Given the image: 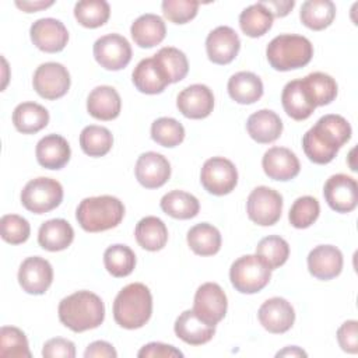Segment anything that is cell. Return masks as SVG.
Instances as JSON below:
<instances>
[{
	"mask_svg": "<svg viewBox=\"0 0 358 358\" xmlns=\"http://www.w3.org/2000/svg\"><path fill=\"white\" fill-rule=\"evenodd\" d=\"M74 239L73 227L63 218H53L43 222L38 231V243L49 252L67 249Z\"/></svg>",
	"mask_w": 358,
	"mask_h": 358,
	"instance_id": "obj_29",
	"label": "cell"
},
{
	"mask_svg": "<svg viewBox=\"0 0 358 358\" xmlns=\"http://www.w3.org/2000/svg\"><path fill=\"white\" fill-rule=\"evenodd\" d=\"M151 138L162 147H176L185 138V127L173 117H159L151 124Z\"/></svg>",
	"mask_w": 358,
	"mask_h": 358,
	"instance_id": "obj_44",
	"label": "cell"
},
{
	"mask_svg": "<svg viewBox=\"0 0 358 358\" xmlns=\"http://www.w3.org/2000/svg\"><path fill=\"white\" fill-rule=\"evenodd\" d=\"M0 357L31 358L27 336L14 326H3L0 329Z\"/></svg>",
	"mask_w": 358,
	"mask_h": 358,
	"instance_id": "obj_43",
	"label": "cell"
},
{
	"mask_svg": "<svg viewBox=\"0 0 358 358\" xmlns=\"http://www.w3.org/2000/svg\"><path fill=\"white\" fill-rule=\"evenodd\" d=\"M336 17V6L330 0H308L302 3L299 18L305 27L313 31L327 28Z\"/></svg>",
	"mask_w": 358,
	"mask_h": 358,
	"instance_id": "obj_34",
	"label": "cell"
},
{
	"mask_svg": "<svg viewBox=\"0 0 358 358\" xmlns=\"http://www.w3.org/2000/svg\"><path fill=\"white\" fill-rule=\"evenodd\" d=\"M256 255L268 266L270 270H274L287 262L289 256V245L278 235H268L257 243Z\"/></svg>",
	"mask_w": 358,
	"mask_h": 358,
	"instance_id": "obj_42",
	"label": "cell"
},
{
	"mask_svg": "<svg viewBox=\"0 0 358 358\" xmlns=\"http://www.w3.org/2000/svg\"><path fill=\"white\" fill-rule=\"evenodd\" d=\"M0 232L3 241L11 245L24 243L29 238V222L17 214H6L0 220Z\"/></svg>",
	"mask_w": 358,
	"mask_h": 358,
	"instance_id": "obj_46",
	"label": "cell"
},
{
	"mask_svg": "<svg viewBox=\"0 0 358 358\" xmlns=\"http://www.w3.org/2000/svg\"><path fill=\"white\" fill-rule=\"evenodd\" d=\"M32 85L39 96L49 101L59 99L70 88V73L63 64L48 62L35 70Z\"/></svg>",
	"mask_w": 358,
	"mask_h": 358,
	"instance_id": "obj_11",
	"label": "cell"
},
{
	"mask_svg": "<svg viewBox=\"0 0 358 358\" xmlns=\"http://www.w3.org/2000/svg\"><path fill=\"white\" fill-rule=\"evenodd\" d=\"M260 3L271 13L273 17H285L295 6L294 0H268Z\"/></svg>",
	"mask_w": 358,
	"mask_h": 358,
	"instance_id": "obj_52",
	"label": "cell"
},
{
	"mask_svg": "<svg viewBox=\"0 0 358 358\" xmlns=\"http://www.w3.org/2000/svg\"><path fill=\"white\" fill-rule=\"evenodd\" d=\"M200 182L208 193L224 196L235 189L238 183V171L232 161L224 157H213L203 164Z\"/></svg>",
	"mask_w": 358,
	"mask_h": 358,
	"instance_id": "obj_9",
	"label": "cell"
},
{
	"mask_svg": "<svg viewBox=\"0 0 358 358\" xmlns=\"http://www.w3.org/2000/svg\"><path fill=\"white\" fill-rule=\"evenodd\" d=\"M110 15V7L105 0H81L74 6V17L85 28L103 25Z\"/></svg>",
	"mask_w": 358,
	"mask_h": 358,
	"instance_id": "obj_41",
	"label": "cell"
},
{
	"mask_svg": "<svg viewBox=\"0 0 358 358\" xmlns=\"http://www.w3.org/2000/svg\"><path fill=\"white\" fill-rule=\"evenodd\" d=\"M85 358H116L117 352L108 341H94L84 351Z\"/></svg>",
	"mask_w": 358,
	"mask_h": 358,
	"instance_id": "obj_51",
	"label": "cell"
},
{
	"mask_svg": "<svg viewBox=\"0 0 358 358\" xmlns=\"http://www.w3.org/2000/svg\"><path fill=\"white\" fill-rule=\"evenodd\" d=\"M162 211L172 218L189 220L199 214L200 203L199 200L183 190H171L161 199L159 203Z\"/></svg>",
	"mask_w": 358,
	"mask_h": 358,
	"instance_id": "obj_35",
	"label": "cell"
},
{
	"mask_svg": "<svg viewBox=\"0 0 358 358\" xmlns=\"http://www.w3.org/2000/svg\"><path fill=\"white\" fill-rule=\"evenodd\" d=\"M140 358H175L183 357L182 351L175 348L173 345L164 344V343H148L137 354Z\"/></svg>",
	"mask_w": 358,
	"mask_h": 358,
	"instance_id": "obj_50",
	"label": "cell"
},
{
	"mask_svg": "<svg viewBox=\"0 0 358 358\" xmlns=\"http://www.w3.org/2000/svg\"><path fill=\"white\" fill-rule=\"evenodd\" d=\"M59 320L74 333L96 329L105 319L102 299L91 291H77L59 303Z\"/></svg>",
	"mask_w": 358,
	"mask_h": 358,
	"instance_id": "obj_2",
	"label": "cell"
},
{
	"mask_svg": "<svg viewBox=\"0 0 358 358\" xmlns=\"http://www.w3.org/2000/svg\"><path fill=\"white\" fill-rule=\"evenodd\" d=\"M266 56L274 70L289 71L301 69L312 60L313 45L302 35L281 34L270 41Z\"/></svg>",
	"mask_w": 358,
	"mask_h": 358,
	"instance_id": "obj_5",
	"label": "cell"
},
{
	"mask_svg": "<svg viewBox=\"0 0 358 358\" xmlns=\"http://www.w3.org/2000/svg\"><path fill=\"white\" fill-rule=\"evenodd\" d=\"M199 6L196 0H164L162 13L173 24H186L196 17Z\"/></svg>",
	"mask_w": 358,
	"mask_h": 358,
	"instance_id": "obj_47",
	"label": "cell"
},
{
	"mask_svg": "<svg viewBox=\"0 0 358 358\" xmlns=\"http://www.w3.org/2000/svg\"><path fill=\"white\" fill-rule=\"evenodd\" d=\"M152 313V295L147 285L131 282L123 287L113 302L115 322L127 330L143 327Z\"/></svg>",
	"mask_w": 358,
	"mask_h": 358,
	"instance_id": "obj_3",
	"label": "cell"
},
{
	"mask_svg": "<svg viewBox=\"0 0 358 358\" xmlns=\"http://www.w3.org/2000/svg\"><path fill=\"white\" fill-rule=\"evenodd\" d=\"M246 130L255 141L268 144L281 136L282 122L275 112L270 109H260L248 117Z\"/></svg>",
	"mask_w": 358,
	"mask_h": 358,
	"instance_id": "obj_26",
	"label": "cell"
},
{
	"mask_svg": "<svg viewBox=\"0 0 358 358\" xmlns=\"http://www.w3.org/2000/svg\"><path fill=\"white\" fill-rule=\"evenodd\" d=\"M35 154L41 166L46 169H60L69 162L71 150L64 137L48 134L38 141Z\"/></svg>",
	"mask_w": 358,
	"mask_h": 358,
	"instance_id": "obj_25",
	"label": "cell"
},
{
	"mask_svg": "<svg viewBox=\"0 0 358 358\" xmlns=\"http://www.w3.org/2000/svg\"><path fill=\"white\" fill-rule=\"evenodd\" d=\"M271 13L259 1L246 7L239 15V25L245 35L257 38L264 35L273 25Z\"/></svg>",
	"mask_w": 358,
	"mask_h": 358,
	"instance_id": "obj_37",
	"label": "cell"
},
{
	"mask_svg": "<svg viewBox=\"0 0 358 358\" xmlns=\"http://www.w3.org/2000/svg\"><path fill=\"white\" fill-rule=\"evenodd\" d=\"M229 96L242 105H250L263 95L262 80L250 71H238L228 80Z\"/></svg>",
	"mask_w": 358,
	"mask_h": 358,
	"instance_id": "obj_30",
	"label": "cell"
},
{
	"mask_svg": "<svg viewBox=\"0 0 358 358\" xmlns=\"http://www.w3.org/2000/svg\"><path fill=\"white\" fill-rule=\"evenodd\" d=\"M134 173L141 186L157 189L168 182L171 176V164L162 154L147 151L137 158Z\"/></svg>",
	"mask_w": 358,
	"mask_h": 358,
	"instance_id": "obj_17",
	"label": "cell"
},
{
	"mask_svg": "<svg viewBox=\"0 0 358 358\" xmlns=\"http://www.w3.org/2000/svg\"><path fill=\"white\" fill-rule=\"evenodd\" d=\"M179 112L189 119H204L214 108L213 91L204 84H193L182 90L176 98Z\"/></svg>",
	"mask_w": 358,
	"mask_h": 358,
	"instance_id": "obj_18",
	"label": "cell"
},
{
	"mask_svg": "<svg viewBox=\"0 0 358 358\" xmlns=\"http://www.w3.org/2000/svg\"><path fill=\"white\" fill-rule=\"evenodd\" d=\"M103 264L113 277H126L136 267V255L126 245H112L103 253Z\"/></svg>",
	"mask_w": 358,
	"mask_h": 358,
	"instance_id": "obj_40",
	"label": "cell"
},
{
	"mask_svg": "<svg viewBox=\"0 0 358 358\" xmlns=\"http://www.w3.org/2000/svg\"><path fill=\"white\" fill-rule=\"evenodd\" d=\"M308 268L317 280H331L343 270V253L333 245H319L308 255Z\"/></svg>",
	"mask_w": 358,
	"mask_h": 358,
	"instance_id": "obj_21",
	"label": "cell"
},
{
	"mask_svg": "<svg viewBox=\"0 0 358 358\" xmlns=\"http://www.w3.org/2000/svg\"><path fill=\"white\" fill-rule=\"evenodd\" d=\"M137 243L150 252L161 250L168 242V228L158 217L148 215L141 218L134 229Z\"/></svg>",
	"mask_w": 358,
	"mask_h": 358,
	"instance_id": "obj_32",
	"label": "cell"
},
{
	"mask_svg": "<svg viewBox=\"0 0 358 358\" xmlns=\"http://www.w3.org/2000/svg\"><path fill=\"white\" fill-rule=\"evenodd\" d=\"M124 217L123 203L113 196L103 194L84 199L77 210L76 218L87 232H102L120 224Z\"/></svg>",
	"mask_w": 358,
	"mask_h": 358,
	"instance_id": "obj_4",
	"label": "cell"
},
{
	"mask_svg": "<svg viewBox=\"0 0 358 358\" xmlns=\"http://www.w3.org/2000/svg\"><path fill=\"white\" fill-rule=\"evenodd\" d=\"M271 278V270L257 255H246L236 259L229 268V280L234 288L242 294L262 291Z\"/></svg>",
	"mask_w": 358,
	"mask_h": 358,
	"instance_id": "obj_6",
	"label": "cell"
},
{
	"mask_svg": "<svg viewBox=\"0 0 358 358\" xmlns=\"http://www.w3.org/2000/svg\"><path fill=\"white\" fill-rule=\"evenodd\" d=\"M152 57L166 76L169 84L183 80L189 71V62L186 55L176 48L165 46L159 49Z\"/></svg>",
	"mask_w": 358,
	"mask_h": 358,
	"instance_id": "obj_36",
	"label": "cell"
},
{
	"mask_svg": "<svg viewBox=\"0 0 358 358\" xmlns=\"http://www.w3.org/2000/svg\"><path fill=\"white\" fill-rule=\"evenodd\" d=\"M323 196L336 213H350L358 204L357 180L344 173L333 175L324 183Z\"/></svg>",
	"mask_w": 358,
	"mask_h": 358,
	"instance_id": "obj_13",
	"label": "cell"
},
{
	"mask_svg": "<svg viewBox=\"0 0 358 358\" xmlns=\"http://www.w3.org/2000/svg\"><path fill=\"white\" fill-rule=\"evenodd\" d=\"M53 4V1H15V6L25 13H35L42 8H48Z\"/></svg>",
	"mask_w": 358,
	"mask_h": 358,
	"instance_id": "obj_53",
	"label": "cell"
},
{
	"mask_svg": "<svg viewBox=\"0 0 358 358\" xmlns=\"http://www.w3.org/2000/svg\"><path fill=\"white\" fill-rule=\"evenodd\" d=\"M187 245L199 256H213L221 249L220 231L208 224L200 222L187 231Z\"/></svg>",
	"mask_w": 358,
	"mask_h": 358,
	"instance_id": "obj_33",
	"label": "cell"
},
{
	"mask_svg": "<svg viewBox=\"0 0 358 358\" xmlns=\"http://www.w3.org/2000/svg\"><path fill=\"white\" fill-rule=\"evenodd\" d=\"M257 317L267 331L281 334L292 327L295 322V310L287 299L274 296L262 303Z\"/></svg>",
	"mask_w": 358,
	"mask_h": 358,
	"instance_id": "obj_16",
	"label": "cell"
},
{
	"mask_svg": "<svg viewBox=\"0 0 358 358\" xmlns=\"http://www.w3.org/2000/svg\"><path fill=\"white\" fill-rule=\"evenodd\" d=\"M310 98L316 106H324L333 102L337 96V83L336 80L322 71H315L302 78Z\"/></svg>",
	"mask_w": 358,
	"mask_h": 358,
	"instance_id": "obj_39",
	"label": "cell"
},
{
	"mask_svg": "<svg viewBox=\"0 0 358 358\" xmlns=\"http://www.w3.org/2000/svg\"><path fill=\"white\" fill-rule=\"evenodd\" d=\"M281 103L287 115L294 120L308 119L316 108L302 80H292L285 84L281 94Z\"/></svg>",
	"mask_w": 358,
	"mask_h": 358,
	"instance_id": "obj_22",
	"label": "cell"
},
{
	"mask_svg": "<svg viewBox=\"0 0 358 358\" xmlns=\"http://www.w3.org/2000/svg\"><path fill=\"white\" fill-rule=\"evenodd\" d=\"M130 34L134 43L140 48H152L159 45L165 35L166 27L164 20L157 14H143L130 27Z\"/></svg>",
	"mask_w": 358,
	"mask_h": 358,
	"instance_id": "obj_28",
	"label": "cell"
},
{
	"mask_svg": "<svg viewBox=\"0 0 358 358\" xmlns=\"http://www.w3.org/2000/svg\"><path fill=\"white\" fill-rule=\"evenodd\" d=\"M227 308V295L217 282H204L197 288L194 294L193 312L200 320L210 326H215L224 319Z\"/></svg>",
	"mask_w": 358,
	"mask_h": 358,
	"instance_id": "obj_10",
	"label": "cell"
},
{
	"mask_svg": "<svg viewBox=\"0 0 358 358\" xmlns=\"http://www.w3.org/2000/svg\"><path fill=\"white\" fill-rule=\"evenodd\" d=\"M175 334L190 345H201L208 343L215 334V326H210L200 320L193 309L183 310L175 320Z\"/></svg>",
	"mask_w": 358,
	"mask_h": 358,
	"instance_id": "obj_23",
	"label": "cell"
},
{
	"mask_svg": "<svg viewBox=\"0 0 358 358\" xmlns=\"http://www.w3.org/2000/svg\"><path fill=\"white\" fill-rule=\"evenodd\" d=\"M351 133L352 130L347 119L333 113L324 115L303 134V152L315 164H329L351 138Z\"/></svg>",
	"mask_w": 358,
	"mask_h": 358,
	"instance_id": "obj_1",
	"label": "cell"
},
{
	"mask_svg": "<svg viewBox=\"0 0 358 358\" xmlns=\"http://www.w3.org/2000/svg\"><path fill=\"white\" fill-rule=\"evenodd\" d=\"M63 200L62 185L52 178H35L21 192L22 206L34 214H45L55 210Z\"/></svg>",
	"mask_w": 358,
	"mask_h": 358,
	"instance_id": "obj_7",
	"label": "cell"
},
{
	"mask_svg": "<svg viewBox=\"0 0 358 358\" xmlns=\"http://www.w3.org/2000/svg\"><path fill=\"white\" fill-rule=\"evenodd\" d=\"M320 206L319 201L312 196L298 197L289 208L288 220L292 227L303 229L310 227L319 217Z\"/></svg>",
	"mask_w": 358,
	"mask_h": 358,
	"instance_id": "obj_45",
	"label": "cell"
},
{
	"mask_svg": "<svg viewBox=\"0 0 358 358\" xmlns=\"http://www.w3.org/2000/svg\"><path fill=\"white\" fill-rule=\"evenodd\" d=\"M32 43L42 52L56 53L64 49L69 42V31L56 18H39L29 29Z\"/></svg>",
	"mask_w": 358,
	"mask_h": 358,
	"instance_id": "obj_15",
	"label": "cell"
},
{
	"mask_svg": "<svg viewBox=\"0 0 358 358\" xmlns=\"http://www.w3.org/2000/svg\"><path fill=\"white\" fill-rule=\"evenodd\" d=\"M113 145V136L103 126L90 124L81 130L80 147L90 157H103Z\"/></svg>",
	"mask_w": 358,
	"mask_h": 358,
	"instance_id": "obj_38",
	"label": "cell"
},
{
	"mask_svg": "<svg viewBox=\"0 0 358 358\" xmlns=\"http://www.w3.org/2000/svg\"><path fill=\"white\" fill-rule=\"evenodd\" d=\"M131 80L134 87L140 92L148 95L162 92L165 87L169 84L166 76L164 74L158 63L154 60V57H147L138 62L133 70Z\"/></svg>",
	"mask_w": 358,
	"mask_h": 358,
	"instance_id": "obj_27",
	"label": "cell"
},
{
	"mask_svg": "<svg viewBox=\"0 0 358 358\" xmlns=\"http://www.w3.org/2000/svg\"><path fill=\"white\" fill-rule=\"evenodd\" d=\"M14 127L22 134H34L49 123V112L36 102H22L13 112Z\"/></svg>",
	"mask_w": 358,
	"mask_h": 358,
	"instance_id": "obj_31",
	"label": "cell"
},
{
	"mask_svg": "<svg viewBox=\"0 0 358 358\" xmlns=\"http://www.w3.org/2000/svg\"><path fill=\"white\" fill-rule=\"evenodd\" d=\"M275 357H306V352L303 350H301L299 347L292 345V347H287V348L278 351Z\"/></svg>",
	"mask_w": 358,
	"mask_h": 358,
	"instance_id": "obj_54",
	"label": "cell"
},
{
	"mask_svg": "<svg viewBox=\"0 0 358 358\" xmlns=\"http://www.w3.org/2000/svg\"><path fill=\"white\" fill-rule=\"evenodd\" d=\"M53 281V268L50 263L39 256L27 257L18 270V282L21 288L32 295H42Z\"/></svg>",
	"mask_w": 358,
	"mask_h": 358,
	"instance_id": "obj_14",
	"label": "cell"
},
{
	"mask_svg": "<svg viewBox=\"0 0 358 358\" xmlns=\"http://www.w3.org/2000/svg\"><path fill=\"white\" fill-rule=\"evenodd\" d=\"M122 109L119 92L109 85L95 87L87 98L88 113L98 120L116 119Z\"/></svg>",
	"mask_w": 358,
	"mask_h": 358,
	"instance_id": "obj_24",
	"label": "cell"
},
{
	"mask_svg": "<svg viewBox=\"0 0 358 358\" xmlns=\"http://www.w3.org/2000/svg\"><path fill=\"white\" fill-rule=\"evenodd\" d=\"M282 211V196L267 186L255 187L246 201V213L257 225L270 227L274 225Z\"/></svg>",
	"mask_w": 358,
	"mask_h": 358,
	"instance_id": "obj_8",
	"label": "cell"
},
{
	"mask_svg": "<svg viewBox=\"0 0 358 358\" xmlns=\"http://www.w3.org/2000/svg\"><path fill=\"white\" fill-rule=\"evenodd\" d=\"M241 49V41L235 29L227 25L213 29L206 39L208 59L215 64L231 63Z\"/></svg>",
	"mask_w": 358,
	"mask_h": 358,
	"instance_id": "obj_19",
	"label": "cell"
},
{
	"mask_svg": "<svg viewBox=\"0 0 358 358\" xmlns=\"http://www.w3.org/2000/svg\"><path fill=\"white\" fill-rule=\"evenodd\" d=\"M42 355L45 358H74L76 345L73 341L62 337H55L43 344Z\"/></svg>",
	"mask_w": 358,
	"mask_h": 358,
	"instance_id": "obj_49",
	"label": "cell"
},
{
	"mask_svg": "<svg viewBox=\"0 0 358 358\" xmlns=\"http://www.w3.org/2000/svg\"><path fill=\"white\" fill-rule=\"evenodd\" d=\"M264 173L273 180H291L301 169L298 157L285 147L268 148L262 159Z\"/></svg>",
	"mask_w": 358,
	"mask_h": 358,
	"instance_id": "obj_20",
	"label": "cell"
},
{
	"mask_svg": "<svg viewBox=\"0 0 358 358\" xmlns=\"http://www.w3.org/2000/svg\"><path fill=\"white\" fill-rule=\"evenodd\" d=\"M337 341L343 351L348 354L358 352V322L347 320L337 330Z\"/></svg>",
	"mask_w": 358,
	"mask_h": 358,
	"instance_id": "obj_48",
	"label": "cell"
},
{
	"mask_svg": "<svg viewBox=\"0 0 358 358\" xmlns=\"http://www.w3.org/2000/svg\"><path fill=\"white\" fill-rule=\"evenodd\" d=\"M94 57L106 70H122L131 60V46L124 36L108 34L95 41Z\"/></svg>",
	"mask_w": 358,
	"mask_h": 358,
	"instance_id": "obj_12",
	"label": "cell"
}]
</instances>
